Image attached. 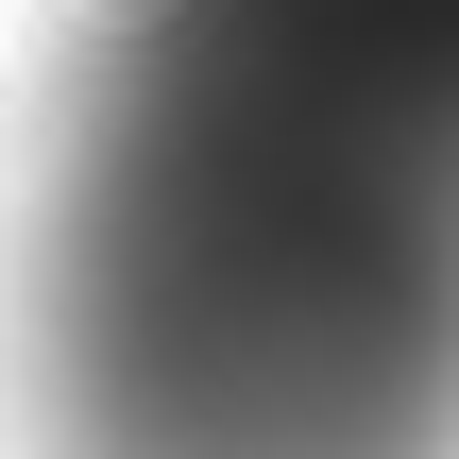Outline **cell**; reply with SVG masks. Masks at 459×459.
Returning <instances> with one entry per match:
<instances>
[{
    "label": "cell",
    "mask_w": 459,
    "mask_h": 459,
    "mask_svg": "<svg viewBox=\"0 0 459 459\" xmlns=\"http://www.w3.org/2000/svg\"><path fill=\"white\" fill-rule=\"evenodd\" d=\"M102 34H153V51L459 187V0H119Z\"/></svg>",
    "instance_id": "cell-1"
}]
</instances>
